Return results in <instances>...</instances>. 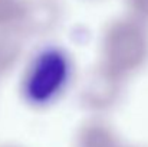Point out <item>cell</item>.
<instances>
[{
	"label": "cell",
	"instance_id": "obj_1",
	"mask_svg": "<svg viewBox=\"0 0 148 147\" xmlns=\"http://www.w3.org/2000/svg\"><path fill=\"white\" fill-rule=\"evenodd\" d=\"M63 75H65V71H63L62 62H52V58L48 59L46 62H42L35 72L33 81L43 78V82H42V85H39V88L35 92L42 98L50 95L52 91L55 92L59 88V84L62 82Z\"/></svg>",
	"mask_w": 148,
	"mask_h": 147
}]
</instances>
